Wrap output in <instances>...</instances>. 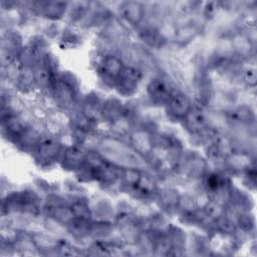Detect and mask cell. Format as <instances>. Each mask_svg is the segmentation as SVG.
Here are the masks:
<instances>
[{"label": "cell", "instance_id": "1", "mask_svg": "<svg viewBox=\"0 0 257 257\" xmlns=\"http://www.w3.org/2000/svg\"><path fill=\"white\" fill-rule=\"evenodd\" d=\"M62 143L53 136L41 137L34 153L36 160L41 164H50L56 160H60L63 153Z\"/></svg>", "mask_w": 257, "mask_h": 257}, {"label": "cell", "instance_id": "2", "mask_svg": "<svg viewBox=\"0 0 257 257\" xmlns=\"http://www.w3.org/2000/svg\"><path fill=\"white\" fill-rule=\"evenodd\" d=\"M50 89L55 103L59 106L69 108L74 103L77 90L76 84L59 77L55 78Z\"/></svg>", "mask_w": 257, "mask_h": 257}, {"label": "cell", "instance_id": "3", "mask_svg": "<svg viewBox=\"0 0 257 257\" xmlns=\"http://www.w3.org/2000/svg\"><path fill=\"white\" fill-rule=\"evenodd\" d=\"M147 90L153 102L166 105L176 88L174 87L172 80L167 77H156L150 81Z\"/></svg>", "mask_w": 257, "mask_h": 257}, {"label": "cell", "instance_id": "4", "mask_svg": "<svg viewBox=\"0 0 257 257\" xmlns=\"http://www.w3.org/2000/svg\"><path fill=\"white\" fill-rule=\"evenodd\" d=\"M124 67L120 57L114 54H104L98 62V71L104 80H109L112 85L115 84Z\"/></svg>", "mask_w": 257, "mask_h": 257}, {"label": "cell", "instance_id": "5", "mask_svg": "<svg viewBox=\"0 0 257 257\" xmlns=\"http://www.w3.org/2000/svg\"><path fill=\"white\" fill-rule=\"evenodd\" d=\"M193 104L189 96H187L182 91H177V89L172 93L168 102L166 103L167 113L175 119L183 120L184 117L191 110Z\"/></svg>", "mask_w": 257, "mask_h": 257}, {"label": "cell", "instance_id": "6", "mask_svg": "<svg viewBox=\"0 0 257 257\" xmlns=\"http://www.w3.org/2000/svg\"><path fill=\"white\" fill-rule=\"evenodd\" d=\"M178 165L180 173L191 180L204 177L207 171L206 161L196 154H191L184 160L180 159Z\"/></svg>", "mask_w": 257, "mask_h": 257}, {"label": "cell", "instance_id": "7", "mask_svg": "<svg viewBox=\"0 0 257 257\" xmlns=\"http://www.w3.org/2000/svg\"><path fill=\"white\" fill-rule=\"evenodd\" d=\"M86 152L76 145L64 149L59 160L62 168L68 171H78L85 165Z\"/></svg>", "mask_w": 257, "mask_h": 257}, {"label": "cell", "instance_id": "8", "mask_svg": "<svg viewBox=\"0 0 257 257\" xmlns=\"http://www.w3.org/2000/svg\"><path fill=\"white\" fill-rule=\"evenodd\" d=\"M120 16L132 26L142 23L146 15V6L139 1H124L118 6Z\"/></svg>", "mask_w": 257, "mask_h": 257}, {"label": "cell", "instance_id": "9", "mask_svg": "<svg viewBox=\"0 0 257 257\" xmlns=\"http://www.w3.org/2000/svg\"><path fill=\"white\" fill-rule=\"evenodd\" d=\"M28 123L19 114H11L2 118V132L15 143L28 128Z\"/></svg>", "mask_w": 257, "mask_h": 257}, {"label": "cell", "instance_id": "10", "mask_svg": "<svg viewBox=\"0 0 257 257\" xmlns=\"http://www.w3.org/2000/svg\"><path fill=\"white\" fill-rule=\"evenodd\" d=\"M69 3L67 2H55V1H40L32 3V8L40 15L50 18H61L68 9Z\"/></svg>", "mask_w": 257, "mask_h": 257}, {"label": "cell", "instance_id": "11", "mask_svg": "<svg viewBox=\"0 0 257 257\" xmlns=\"http://www.w3.org/2000/svg\"><path fill=\"white\" fill-rule=\"evenodd\" d=\"M130 144L133 150L141 156H150L154 150L152 134L147 130L135 131L130 136Z\"/></svg>", "mask_w": 257, "mask_h": 257}, {"label": "cell", "instance_id": "12", "mask_svg": "<svg viewBox=\"0 0 257 257\" xmlns=\"http://www.w3.org/2000/svg\"><path fill=\"white\" fill-rule=\"evenodd\" d=\"M184 123L186 128L193 135L209 127L206 114L203 110L192 106L191 110L184 117Z\"/></svg>", "mask_w": 257, "mask_h": 257}, {"label": "cell", "instance_id": "13", "mask_svg": "<svg viewBox=\"0 0 257 257\" xmlns=\"http://www.w3.org/2000/svg\"><path fill=\"white\" fill-rule=\"evenodd\" d=\"M251 158L243 152H233L226 157L224 166L234 172H246L251 168Z\"/></svg>", "mask_w": 257, "mask_h": 257}, {"label": "cell", "instance_id": "14", "mask_svg": "<svg viewBox=\"0 0 257 257\" xmlns=\"http://www.w3.org/2000/svg\"><path fill=\"white\" fill-rule=\"evenodd\" d=\"M123 115V105L117 99H108L102 104L101 117L112 123Z\"/></svg>", "mask_w": 257, "mask_h": 257}, {"label": "cell", "instance_id": "15", "mask_svg": "<svg viewBox=\"0 0 257 257\" xmlns=\"http://www.w3.org/2000/svg\"><path fill=\"white\" fill-rule=\"evenodd\" d=\"M180 200V195L174 189H163L158 193V201L160 206H162L167 211H173L178 209Z\"/></svg>", "mask_w": 257, "mask_h": 257}, {"label": "cell", "instance_id": "16", "mask_svg": "<svg viewBox=\"0 0 257 257\" xmlns=\"http://www.w3.org/2000/svg\"><path fill=\"white\" fill-rule=\"evenodd\" d=\"M51 209V218L58 222L61 225L69 226L74 220H75V214L71 208V206H64V205H59Z\"/></svg>", "mask_w": 257, "mask_h": 257}, {"label": "cell", "instance_id": "17", "mask_svg": "<svg viewBox=\"0 0 257 257\" xmlns=\"http://www.w3.org/2000/svg\"><path fill=\"white\" fill-rule=\"evenodd\" d=\"M231 116L234 121H237L240 124L249 125L250 123H253L255 121L254 110L251 108V106L245 104L236 107L232 111Z\"/></svg>", "mask_w": 257, "mask_h": 257}, {"label": "cell", "instance_id": "18", "mask_svg": "<svg viewBox=\"0 0 257 257\" xmlns=\"http://www.w3.org/2000/svg\"><path fill=\"white\" fill-rule=\"evenodd\" d=\"M138 86H139L138 81L130 79L122 75H119V77L117 78V80L114 84V87L117 90V92L124 96L134 94L138 90Z\"/></svg>", "mask_w": 257, "mask_h": 257}, {"label": "cell", "instance_id": "19", "mask_svg": "<svg viewBox=\"0 0 257 257\" xmlns=\"http://www.w3.org/2000/svg\"><path fill=\"white\" fill-rule=\"evenodd\" d=\"M141 177L142 174L138 168L128 167L121 168L120 170V181H122V183L130 189H133L138 185Z\"/></svg>", "mask_w": 257, "mask_h": 257}, {"label": "cell", "instance_id": "20", "mask_svg": "<svg viewBox=\"0 0 257 257\" xmlns=\"http://www.w3.org/2000/svg\"><path fill=\"white\" fill-rule=\"evenodd\" d=\"M233 51L237 52L239 55H247L250 54L252 42L246 35H236L231 40Z\"/></svg>", "mask_w": 257, "mask_h": 257}, {"label": "cell", "instance_id": "21", "mask_svg": "<svg viewBox=\"0 0 257 257\" xmlns=\"http://www.w3.org/2000/svg\"><path fill=\"white\" fill-rule=\"evenodd\" d=\"M203 211H204L205 215L207 216V218L211 221H215V220L219 219L226 213L225 206H223L213 200H210V202L206 205V207L203 209Z\"/></svg>", "mask_w": 257, "mask_h": 257}, {"label": "cell", "instance_id": "22", "mask_svg": "<svg viewBox=\"0 0 257 257\" xmlns=\"http://www.w3.org/2000/svg\"><path fill=\"white\" fill-rule=\"evenodd\" d=\"M207 157H208L209 162H211L212 164H214L216 166H224V162H225L226 158L220 152V150L218 149V147L216 146V144L214 142H211L210 144H208Z\"/></svg>", "mask_w": 257, "mask_h": 257}, {"label": "cell", "instance_id": "23", "mask_svg": "<svg viewBox=\"0 0 257 257\" xmlns=\"http://www.w3.org/2000/svg\"><path fill=\"white\" fill-rule=\"evenodd\" d=\"M214 222L216 223L218 230L224 234H232L233 232L236 231V222H234L231 218L226 216V214L220 217L219 219L215 220Z\"/></svg>", "mask_w": 257, "mask_h": 257}, {"label": "cell", "instance_id": "24", "mask_svg": "<svg viewBox=\"0 0 257 257\" xmlns=\"http://www.w3.org/2000/svg\"><path fill=\"white\" fill-rule=\"evenodd\" d=\"M71 208L75 214L76 218L83 220H90L92 212L89 209L88 205L84 201H76L71 205Z\"/></svg>", "mask_w": 257, "mask_h": 257}, {"label": "cell", "instance_id": "25", "mask_svg": "<svg viewBox=\"0 0 257 257\" xmlns=\"http://www.w3.org/2000/svg\"><path fill=\"white\" fill-rule=\"evenodd\" d=\"M242 78H243V81L249 85V86H255L256 85V69L255 67L253 66H249L247 68H245L243 70V73H242Z\"/></svg>", "mask_w": 257, "mask_h": 257}]
</instances>
